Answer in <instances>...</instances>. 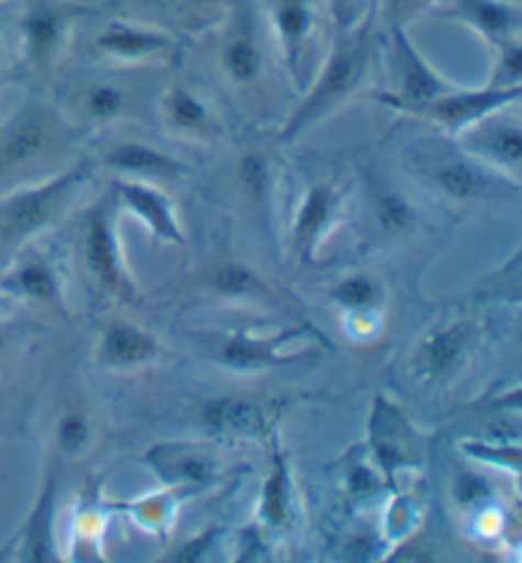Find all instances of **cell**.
<instances>
[{"instance_id": "cell-1", "label": "cell", "mask_w": 522, "mask_h": 563, "mask_svg": "<svg viewBox=\"0 0 522 563\" xmlns=\"http://www.w3.org/2000/svg\"><path fill=\"white\" fill-rule=\"evenodd\" d=\"M375 13L377 3L369 5L367 15L357 26L336 31L332 49H329L324 64H321V75L309 87V92L303 95V100L296 104L291 118L286 120L280 141L291 143L301 139L319 120L340 110L367 82L375 62Z\"/></svg>"}, {"instance_id": "cell-2", "label": "cell", "mask_w": 522, "mask_h": 563, "mask_svg": "<svg viewBox=\"0 0 522 563\" xmlns=\"http://www.w3.org/2000/svg\"><path fill=\"white\" fill-rule=\"evenodd\" d=\"M82 131L49 102H23L0 125V197L29 187L38 172L56 164L77 146Z\"/></svg>"}, {"instance_id": "cell-3", "label": "cell", "mask_w": 522, "mask_h": 563, "mask_svg": "<svg viewBox=\"0 0 522 563\" xmlns=\"http://www.w3.org/2000/svg\"><path fill=\"white\" fill-rule=\"evenodd\" d=\"M90 172V161H79L49 179L0 197V255L13 253L15 247L59 220L71 197H77V191L85 187Z\"/></svg>"}, {"instance_id": "cell-4", "label": "cell", "mask_w": 522, "mask_h": 563, "mask_svg": "<svg viewBox=\"0 0 522 563\" xmlns=\"http://www.w3.org/2000/svg\"><path fill=\"white\" fill-rule=\"evenodd\" d=\"M408 164L418 174V179H423L431 189L454 199V202H474L497 187L485 164H479L477 158H471L467 151L454 146V143L441 139L413 143Z\"/></svg>"}, {"instance_id": "cell-5", "label": "cell", "mask_w": 522, "mask_h": 563, "mask_svg": "<svg viewBox=\"0 0 522 563\" xmlns=\"http://www.w3.org/2000/svg\"><path fill=\"white\" fill-rule=\"evenodd\" d=\"M82 253L87 271L104 288L123 301L138 299V286L127 273L123 247L118 235V199L115 191L102 195L85 214Z\"/></svg>"}, {"instance_id": "cell-6", "label": "cell", "mask_w": 522, "mask_h": 563, "mask_svg": "<svg viewBox=\"0 0 522 563\" xmlns=\"http://www.w3.org/2000/svg\"><path fill=\"white\" fill-rule=\"evenodd\" d=\"M388 62L392 71L396 92L382 95V102L392 110L411 112L421 104L431 102L454 90V82L441 77L429 62L423 59L421 52L415 49L408 38V29H390L388 31Z\"/></svg>"}, {"instance_id": "cell-7", "label": "cell", "mask_w": 522, "mask_h": 563, "mask_svg": "<svg viewBox=\"0 0 522 563\" xmlns=\"http://www.w3.org/2000/svg\"><path fill=\"white\" fill-rule=\"evenodd\" d=\"M418 441H421V437L406 418L403 408H398L385 396L375 398L367 423V446L369 454H373L375 470L382 474L388 485H396L400 472H408L421 464Z\"/></svg>"}, {"instance_id": "cell-8", "label": "cell", "mask_w": 522, "mask_h": 563, "mask_svg": "<svg viewBox=\"0 0 522 563\" xmlns=\"http://www.w3.org/2000/svg\"><path fill=\"white\" fill-rule=\"evenodd\" d=\"M87 15H98V8L69 0H29L21 19V38L31 67H49L64 49L71 23Z\"/></svg>"}, {"instance_id": "cell-9", "label": "cell", "mask_w": 522, "mask_h": 563, "mask_svg": "<svg viewBox=\"0 0 522 563\" xmlns=\"http://www.w3.org/2000/svg\"><path fill=\"white\" fill-rule=\"evenodd\" d=\"M520 100L522 87H495L489 82L485 87H454L441 98L411 110L408 115L429 120V123L438 125L441 131H446L454 139L464 128L477 123L479 118L520 104Z\"/></svg>"}, {"instance_id": "cell-10", "label": "cell", "mask_w": 522, "mask_h": 563, "mask_svg": "<svg viewBox=\"0 0 522 563\" xmlns=\"http://www.w3.org/2000/svg\"><path fill=\"white\" fill-rule=\"evenodd\" d=\"M456 146L487 168H500L508 176H518L522 168V123L518 104L502 108L479 118L477 123L454 135Z\"/></svg>"}, {"instance_id": "cell-11", "label": "cell", "mask_w": 522, "mask_h": 563, "mask_svg": "<svg viewBox=\"0 0 522 563\" xmlns=\"http://www.w3.org/2000/svg\"><path fill=\"white\" fill-rule=\"evenodd\" d=\"M342 199V191L329 181H316L307 189L291 228V253L296 263H316L319 245L340 220Z\"/></svg>"}, {"instance_id": "cell-12", "label": "cell", "mask_w": 522, "mask_h": 563, "mask_svg": "<svg viewBox=\"0 0 522 563\" xmlns=\"http://www.w3.org/2000/svg\"><path fill=\"white\" fill-rule=\"evenodd\" d=\"M431 15L464 23L477 31L492 49L520 38L522 29V8L515 0H446L433 8Z\"/></svg>"}, {"instance_id": "cell-13", "label": "cell", "mask_w": 522, "mask_h": 563, "mask_svg": "<svg viewBox=\"0 0 522 563\" xmlns=\"http://www.w3.org/2000/svg\"><path fill=\"white\" fill-rule=\"evenodd\" d=\"M95 49L115 62L146 64L174 59L179 54V42L166 31L138 26L131 21H110L95 38Z\"/></svg>"}, {"instance_id": "cell-14", "label": "cell", "mask_w": 522, "mask_h": 563, "mask_svg": "<svg viewBox=\"0 0 522 563\" xmlns=\"http://www.w3.org/2000/svg\"><path fill=\"white\" fill-rule=\"evenodd\" d=\"M474 340V329L467 321H448L433 327L415 347L413 367L423 383H438L454 375L464 365Z\"/></svg>"}, {"instance_id": "cell-15", "label": "cell", "mask_w": 522, "mask_h": 563, "mask_svg": "<svg viewBox=\"0 0 522 563\" xmlns=\"http://www.w3.org/2000/svg\"><path fill=\"white\" fill-rule=\"evenodd\" d=\"M301 340V332H284L273 336H258L251 329L232 334L216 347V362L224 367L235 369V373H253V369L265 367H284L288 362L301 360L293 355L291 344Z\"/></svg>"}, {"instance_id": "cell-16", "label": "cell", "mask_w": 522, "mask_h": 563, "mask_svg": "<svg viewBox=\"0 0 522 563\" xmlns=\"http://www.w3.org/2000/svg\"><path fill=\"white\" fill-rule=\"evenodd\" d=\"M143 462L164 482V487L181 489L187 495L204 489L216 474L212 456L189 444H156L148 449Z\"/></svg>"}, {"instance_id": "cell-17", "label": "cell", "mask_w": 522, "mask_h": 563, "mask_svg": "<svg viewBox=\"0 0 522 563\" xmlns=\"http://www.w3.org/2000/svg\"><path fill=\"white\" fill-rule=\"evenodd\" d=\"M112 191H115L118 205L141 217V222L146 224L154 240L164 245L187 247V238H184L181 224L176 220L171 199L164 191L151 189L146 184L133 179H118L112 184Z\"/></svg>"}, {"instance_id": "cell-18", "label": "cell", "mask_w": 522, "mask_h": 563, "mask_svg": "<svg viewBox=\"0 0 522 563\" xmlns=\"http://www.w3.org/2000/svg\"><path fill=\"white\" fill-rule=\"evenodd\" d=\"M199 426L216 439H263L270 433L265 408L240 396L207 400L199 408Z\"/></svg>"}, {"instance_id": "cell-19", "label": "cell", "mask_w": 522, "mask_h": 563, "mask_svg": "<svg viewBox=\"0 0 522 563\" xmlns=\"http://www.w3.org/2000/svg\"><path fill=\"white\" fill-rule=\"evenodd\" d=\"M164 355V347L146 329L131 321H112L98 344V362L108 369H135Z\"/></svg>"}, {"instance_id": "cell-20", "label": "cell", "mask_w": 522, "mask_h": 563, "mask_svg": "<svg viewBox=\"0 0 522 563\" xmlns=\"http://www.w3.org/2000/svg\"><path fill=\"white\" fill-rule=\"evenodd\" d=\"M270 15L278 31V44L291 77L299 82L301 64L313 36V11L309 0H270Z\"/></svg>"}, {"instance_id": "cell-21", "label": "cell", "mask_w": 522, "mask_h": 563, "mask_svg": "<svg viewBox=\"0 0 522 563\" xmlns=\"http://www.w3.org/2000/svg\"><path fill=\"white\" fill-rule=\"evenodd\" d=\"M293 477H291V464L280 444H273L270 454V472L263 482V495L258 505V518L260 526L270 533H286L293 522Z\"/></svg>"}, {"instance_id": "cell-22", "label": "cell", "mask_w": 522, "mask_h": 563, "mask_svg": "<svg viewBox=\"0 0 522 563\" xmlns=\"http://www.w3.org/2000/svg\"><path fill=\"white\" fill-rule=\"evenodd\" d=\"M104 166L123 176H131V179H176V176L187 174V166L179 158L138 141H125L112 146L104 156Z\"/></svg>"}, {"instance_id": "cell-23", "label": "cell", "mask_w": 522, "mask_h": 563, "mask_svg": "<svg viewBox=\"0 0 522 563\" xmlns=\"http://www.w3.org/2000/svg\"><path fill=\"white\" fill-rule=\"evenodd\" d=\"M56 489H59V474H56V470H49L44 477L42 493H38L34 510H31L26 526H23V533H21L23 561H36V563L56 561V551L52 541Z\"/></svg>"}, {"instance_id": "cell-24", "label": "cell", "mask_w": 522, "mask_h": 563, "mask_svg": "<svg viewBox=\"0 0 522 563\" xmlns=\"http://www.w3.org/2000/svg\"><path fill=\"white\" fill-rule=\"evenodd\" d=\"M251 13L240 15V23L230 29L227 38H224L222 52H220V62L222 69L227 71V77L235 85H253L260 79L263 71V52L258 44V36L251 26Z\"/></svg>"}, {"instance_id": "cell-25", "label": "cell", "mask_w": 522, "mask_h": 563, "mask_svg": "<svg viewBox=\"0 0 522 563\" xmlns=\"http://www.w3.org/2000/svg\"><path fill=\"white\" fill-rule=\"evenodd\" d=\"M164 118L176 133L191 135V139H212L220 135V123H216L209 104L187 87H168L164 95Z\"/></svg>"}, {"instance_id": "cell-26", "label": "cell", "mask_w": 522, "mask_h": 563, "mask_svg": "<svg viewBox=\"0 0 522 563\" xmlns=\"http://www.w3.org/2000/svg\"><path fill=\"white\" fill-rule=\"evenodd\" d=\"M3 288L15 296H23V299L46 303V307H52L62 313L67 309V303H64L62 280L46 261H29L19 265V268L8 273V278L3 280Z\"/></svg>"}, {"instance_id": "cell-27", "label": "cell", "mask_w": 522, "mask_h": 563, "mask_svg": "<svg viewBox=\"0 0 522 563\" xmlns=\"http://www.w3.org/2000/svg\"><path fill=\"white\" fill-rule=\"evenodd\" d=\"M184 497L189 495L181 493V489L166 487L160 489V493H151V495L135 497V500L120 503L118 508L125 515H131L135 526L148 530V533H166Z\"/></svg>"}, {"instance_id": "cell-28", "label": "cell", "mask_w": 522, "mask_h": 563, "mask_svg": "<svg viewBox=\"0 0 522 563\" xmlns=\"http://www.w3.org/2000/svg\"><path fill=\"white\" fill-rule=\"evenodd\" d=\"M329 299L344 311H382L385 288L380 280L367 276V273H352V276L342 278L340 284L329 288Z\"/></svg>"}, {"instance_id": "cell-29", "label": "cell", "mask_w": 522, "mask_h": 563, "mask_svg": "<svg viewBox=\"0 0 522 563\" xmlns=\"http://www.w3.org/2000/svg\"><path fill=\"white\" fill-rule=\"evenodd\" d=\"M375 220L385 235H406L418 222L413 205L388 184L375 189Z\"/></svg>"}, {"instance_id": "cell-30", "label": "cell", "mask_w": 522, "mask_h": 563, "mask_svg": "<svg viewBox=\"0 0 522 563\" xmlns=\"http://www.w3.org/2000/svg\"><path fill=\"white\" fill-rule=\"evenodd\" d=\"M212 288L216 296H222V299H232V301L255 299V296H260L265 291L258 273L245 263L216 265L212 273Z\"/></svg>"}, {"instance_id": "cell-31", "label": "cell", "mask_w": 522, "mask_h": 563, "mask_svg": "<svg viewBox=\"0 0 522 563\" xmlns=\"http://www.w3.org/2000/svg\"><path fill=\"white\" fill-rule=\"evenodd\" d=\"M92 441V429L85 413L79 410H64L56 418V449L64 456H82Z\"/></svg>"}, {"instance_id": "cell-32", "label": "cell", "mask_w": 522, "mask_h": 563, "mask_svg": "<svg viewBox=\"0 0 522 563\" xmlns=\"http://www.w3.org/2000/svg\"><path fill=\"white\" fill-rule=\"evenodd\" d=\"M462 452L481 464H492L497 470H504L512 477L520 474V456L522 449L515 444H504V441H464Z\"/></svg>"}, {"instance_id": "cell-33", "label": "cell", "mask_w": 522, "mask_h": 563, "mask_svg": "<svg viewBox=\"0 0 522 563\" xmlns=\"http://www.w3.org/2000/svg\"><path fill=\"white\" fill-rule=\"evenodd\" d=\"M240 184H243L245 195L253 199L255 205L268 207L273 195V172L270 164L260 154H247L240 161Z\"/></svg>"}, {"instance_id": "cell-34", "label": "cell", "mask_w": 522, "mask_h": 563, "mask_svg": "<svg viewBox=\"0 0 522 563\" xmlns=\"http://www.w3.org/2000/svg\"><path fill=\"white\" fill-rule=\"evenodd\" d=\"M125 108H127V98L118 85H108V82L92 85L85 95V110L95 123H110V120L123 115Z\"/></svg>"}, {"instance_id": "cell-35", "label": "cell", "mask_w": 522, "mask_h": 563, "mask_svg": "<svg viewBox=\"0 0 522 563\" xmlns=\"http://www.w3.org/2000/svg\"><path fill=\"white\" fill-rule=\"evenodd\" d=\"M418 526V508L411 495H392V500L385 510V536L390 541H403L411 533H415Z\"/></svg>"}, {"instance_id": "cell-36", "label": "cell", "mask_w": 522, "mask_h": 563, "mask_svg": "<svg viewBox=\"0 0 522 563\" xmlns=\"http://www.w3.org/2000/svg\"><path fill=\"white\" fill-rule=\"evenodd\" d=\"M497 59L489 85L495 87H522V44L520 38L495 46Z\"/></svg>"}, {"instance_id": "cell-37", "label": "cell", "mask_w": 522, "mask_h": 563, "mask_svg": "<svg viewBox=\"0 0 522 563\" xmlns=\"http://www.w3.org/2000/svg\"><path fill=\"white\" fill-rule=\"evenodd\" d=\"M441 0H382L385 31L408 29L418 15L431 13Z\"/></svg>"}, {"instance_id": "cell-38", "label": "cell", "mask_w": 522, "mask_h": 563, "mask_svg": "<svg viewBox=\"0 0 522 563\" xmlns=\"http://www.w3.org/2000/svg\"><path fill=\"white\" fill-rule=\"evenodd\" d=\"M452 493L459 508H477V505H485L489 500L492 487H489V482L481 474L459 472L454 479Z\"/></svg>"}, {"instance_id": "cell-39", "label": "cell", "mask_w": 522, "mask_h": 563, "mask_svg": "<svg viewBox=\"0 0 522 563\" xmlns=\"http://www.w3.org/2000/svg\"><path fill=\"white\" fill-rule=\"evenodd\" d=\"M222 530L220 528H204L202 533H197L195 538H189L181 549L174 551V556H168V561L176 563H197L204 561L207 553H212L216 549V538H220Z\"/></svg>"}, {"instance_id": "cell-40", "label": "cell", "mask_w": 522, "mask_h": 563, "mask_svg": "<svg viewBox=\"0 0 522 563\" xmlns=\"http://www.w3.org/2000/svg\"><path fill=\"white\" fill-rule=\"evenodd\" d=\"M344 485H347V495L352 500L363 503L380 489V474L367 464H352L347 470V482H344Z\"/></svg>"}, {"instance_id": "cell-41", "label": "cell", "mask_w": 522, "mask_h": 563, "mask_svg": "<svg viewBox=\"0 0 522 563\" xmlns=\"http://www.w3.org/2000/svg\"><path fill=\"white\" fill-rule=\"evenodd\" d=\"M336 31H347L363 21L365 0H326Z\"/></svg>"}, {"instance_id": "cell-42", "label": "cell", "mask_w": 522, "mask_h": 563, "mask_svg": "<svg viewBox=\"0 0 522 563\" xmlns=\"http://www.w3.org/2000/svg\"><path fill=\"white\" fill-rule=\"evenodd\" d=\"M380 311L365 309V311H347V327L349 332L359 336V340H367V336H375L380 332Z\"/></svg>"}, {"instance_id": "cell-43", "label": "cell", "mask_w": 522, "mask_h": 563, "mask_svg": "<svg viewBox=\"0 0 522 563\" xmlns=\"http://www.w3.org/2000/svg\"><path fill=\"white\" fill-rule=\"evenodd\" d=\"M224 3H230V0H184V5L191 8V11H197V13L214 11L216 5H224Z\"/></svg>"}, {"instance_id": "cell-44", "label": "cell", "mask_w": 522, "mask_h": 563, "mask_svg": "<svg viewBox=\"0 0 522 563\" xmlns=\"http://www.w3.org/2000/svg\"><path fill=\"white\" fill-rule=\"evenodd\" d=\"M0 3H3V0H0Z\"/></svg>"}]
</instances>
